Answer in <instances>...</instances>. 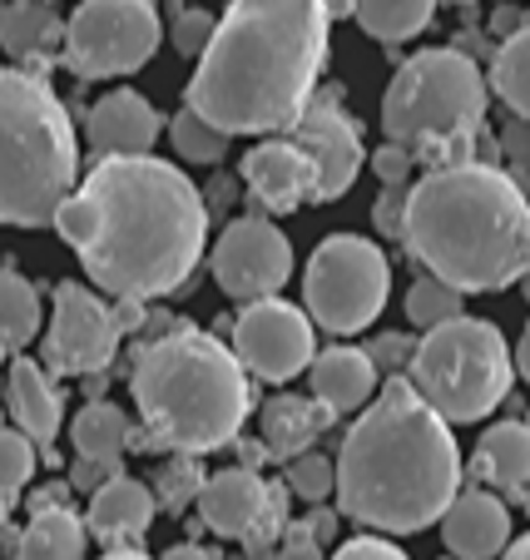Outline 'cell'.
I'll use <instances>...</instances> for the list:
<instances>
[{
	"instance_id": "f546056e",
	"label": "cell",
	"mask_w": 530,
	"mask_h": 560,
	"mask_svg": "<svg viewBox=\"0 0 530 560\" xmlns=\"http://www.w3.org/2000/svg\"><path fill=\"white\" fill-rule=\"evenodd\" d=\"M169 139L184 164H223V154H228V135L219 125H209L203 115H193L189 105L169 119Z\"/></svg>"
},
{
	"instance_id": "ba28073f",
	"label": "cell",
	"mask_w": 530,
	"mask_h": 560,
	"mask_svg": "<svg viewBox=\"0 0 530 560\" xmlns=\"http://www.w3.org/2000/svg\"><path fill=\"white\" fill-rule=\"evenodd\" d=\"M407 382L446 427H467L510 397L516 362L496 323L461 313L422 332L407 362Z\"/></svg>"
},
{
	"instance_id": "7c38bea8",
	"label": "cell",
	"mask_w": 530,
	"mask_h": 560,
	"mask_svg": "<svg viewBox=\"0 0 530 560\" xmlns=\"http://www.w3.org/2000/svg\"><path fill=\"white\" fill-rule=\"evenodd\" d=\"M119 317L99 293L85 283H60L50 307V328H45V362L55 372H74V377H95L115 362L119 352Z\"/></svg>"
},
{
	"instance_id": "484cf974",
	"label": "cell",
	"mask_w": 530,
	"mask_h": 560,
	"mask_svg": "<svg viewBox=\"0 0 530 560\" xmlns=\"http://www.w3.org/2000/svg\"><path fill=\"white\" fill-rule=\"evenodd\" d=\"M134 422H129L125 407L115 402H90L85 412L70 422V442L74 456H90V462H119V456L134 446Z\"/></svg>"
},
{
	"instance_id": "7dc6e473",
	"label": "cell",
	"mask_w": 530,
	"mask_h": 560,
	"mask_svg": "<svg viewBox=\"0 0 530 560\" xmlns=\"http://www.w3.org/2000/svg\"><path fill=\"white\" fill-rule=\"evenodd\" d=\"M99 560H149L144 550H109V556H99Z\"/></svg>"
},
{
	"instance_id": "4fadbf2b",
	"label": "cell",
	"mask_w": 530,
	"mask_h": 560,
	"mask_svg": "<svg viewBox=\"0 0 530 560\" xmlns=\"http://www.w3.org/2000/svg\"><path fill=\"white\" fill-rule=\"evenodd\" d=\"M318 170V203H332L357 184L367 149H362L357 119L342 109V90H313V100L303 105V115L283 129Z\"/></svg>"
},
{
	"instance_id": "f35d334b",
	"label": "cell",
	"mask_w": 530,
	"mask_h": 560,
	"mask_svg": "<svg viewBox=\"0 0 530 560\" xmlns=\"http://www.w3.org/2000/svg\"><path fill=\"white\" fill-rule=\"evenodd\" d=\"M332 560H407V550L382 536H357V540H348V546H338Z\"/></svg>"
},
{
	"instance_id": "9c48e42d",
	"label": "cell",
	"mask_w": 530,
	"mask_h": 560,
	"mask_svg": "<svg viewBox=\"0 0 530 560\" xmlns=\"http://www.w3.org/2000/svg\"><path fill=\"white\" fill-rule=\"evenodd\" d=\"M392 293V264L362 233H332L313 248L303 268V313L322 332H362L372 328Z\"/></svg>"
},
{
	"instance_id": "816d5d0a",
	"label": "cell",
	"mask_w": 530,
	"mask_h": 560,
	"mask_svg": "<svg viewBox=\"0 0 530 560\" xmlns=\"http://www.w3.org/2000/svg\"><path fill=\"white\" fill-rule=\"evenodd\" d=\"M451 5H476V0H451Z\"/></svg>"
},
{
	"instance_id": "5bb4252c",
	"label": "cell",
	"mask_w": 530,
	"mask_h": 560,
	"mask_svg": "<svg viewBox=\"0 0 530 560\" xmlns=\"http://www.w3.org/2000/svg\"><path fill=\"white\" fill-rule=\"evenodd\" d=\"M213 278L234 303H258V298L283 293V283L293 278L287 233L273 219H234L213 248Z\"/></svg>"
},
{
	"instance_id": "5b68a950",
	"label": "cell",
	"mask_w": 530,
	"mask_h": 560,
	"mask_svg": "<svg viewBox=\"0 0 530 560\" xmlns=\"http://www.w3.org/2000/svg\"><path fill=\"white\" fill-rule=\"evenodd\" d=\"M129 387H134L144 436L184 456L238 442L254 412V387L234 348H223L219 338L189 323L139 348Z\"/></svg>"
},
{
	"instance_id": "4dcf8cb0",
	"label": "cell",
	"mask_w": 530,
	"mask_h": 560,
	"mask_svg": "<svg viewBox=\"0 0 530 560\" xmlns=\"http://www.w3.org/2000/svg\"><path fill=\"white\" fill-rule=\"evenodd\" d=\"M461 298L451 283H441V278L422 273L412 288H407V317H412L416 328H436V323H446V317H461Z\"/></svg>"
},
{
	"instance_id": "8fae6325",
	"label": "cell",
	"mask_w": 530,
	"mask_h": 560,
	"mask_svg": "<svg viewBox=\"0 0 530 560\" xmlns=\"http://www.w3.org/2000/svg\"><path fill=\"white\" fill-rule=\"evenodd\" d=\"M313 352H318V332L303 307L283 303V298L244 303L234 323V358L244 362L248 377L293 382L297 372H308Z\"/></svg>"
},
{
	"instance_id": "4316f807",
	"label": "cell",
	"mask_w": 530,
	"mask_h": 560,
	"mask_svg": "<svg viewBox=\"0 0 530 560\" xmlns=\"http://www.w3.org/2000/svg\"><path fill=\"white\" fill-rule=\"evenodd\" d=\"M436 15V0H352V21L382 45H402L422 35Z\"/></svg>"
},
{
	"instance_id": "e0dca14e",
	"label": "cell",
	"mask_w": 530,
	"mask_h": 560,
	"mask_svg": "<svg viewBox=\"0 0 530 560\" xmlns=\"http://www.w3.org/2000/svg\"><path fill=\"white\" fill-rule=\"evenodd\" d=\"M160 129H164L160 109L149 105L139 90H109L85 115V139H90V149H95V159L149 154L154 139H160Z\"/></svg>"
},
{
	"instance_id": "52a82bcc",
	"label": "cell",
	"mask_w": 530,
	"mask_h": 560,
	"mask_svg": "<svg viewBox=\"0 0 530 560\" xmlns=\"http://www.w3.org/2000/svg\"><path fill=\"white\" fill-rule=\"evenodd\" d=\"M486 105L491 85L467 50H451V45L416 50L412 60L397 65L382 95V135L436 164H457L467 159L476 129L486 125Z\"/></svg>"
},
{
	"instance_id": "7a4b0ae2",
	"label": "cell",
	"mask_w": 530,
	"mask_h": 560,
	"mask_svg": "<svg viewBox=\"0 0 530 560\" xmlns=\"http://www.w3.org/2000/svg\"><path fill=\"white\" fill-rule=\"evenodd\" d=\"M328 0H228L184 105L223 135H278L313 100L328 65Z\"/></svg>"
},
{
	"instance_id": "bcb514c9",
	"label": "cell",
	"mask_w": 530,
	"mask_h": 560,
	"mask_svg": "<svg viewBox=\"0 0 530 560\" xmlns=\"http://www.w3.org/2000/svg\"><path fill=\"white\" fill-rule=\"evenodd\" d=\"M238 452H244V466H258V462L268 456V446H263V442H244Z\"/></svg>"
},
{
	"instance_id": "f5cc1de1",
	"label": "cell",
	"mask_w": 530,
	"mask_h": 560,
	"mask_svg": "<svg viewBox=\"0 0 530 560\" xmlns=\"http://www.w3.org/2000/svg\"><path fill=\"white\" fill-rule=\"evenodd\" d=\"M0 521H5V497H0Z\"/></svg>"
},
{
	"instance_id": "e575fe53",
	"label": "cell",
	"mask_w": 530,
	"mask_h": 560,
	"mask_svg": "<svg viewBox=\"0 0 530 560\" xmlns=\"http://www.w3.org/2000/svg\"><path fill=\"white\" fill-rule=\"evenodd\" d=\"M213 15L209 11H199V5H189V11H179L174 15V50L179 55H193L199 60L203 55V45H209V35H213Z\"/></svg>"
},
{
	"instance_id": "db71d44e",
	"label": "cell",
	"mask_w": 530,
	"mask_h": 560,
	"mask_svg": "<svg viewBox=\"0 0 530 560\" xmlns=\"http://www.w3.org/2000/svg\"><path fill=\"white\" fill-rule=\"evenodd\" d=\"M0 417H5V412H0Z\"/></svg>"
},
{
	"instance_id": "ffe728a7",
	"label": "cell",
	"mask_w": 530,
	"mask_h": 560,
	"mask_svg": "<svg viewBox=\"0 0 530 560\" xmlns=\"http://www.w3.org/2000/svg\"><path fill=\"white\" fill-rule=\"evenodd\" d=\"M308 382H313V402L328 407L332 417H342V412H362V407L372 402V392H377V368H372V358L362 348L332 342V348L313 352Z\"/></svg>"
},
{
	"instance_id": "8d00e7d4",
	"label": "cell",
	"mask_w": 530,
	"mask_h": 560,
	"mask_svg": "<svg viewBox=\"0 0 530 560\" xmlns=\"http://www.w3.org/2000/svg\"><path fill=\"white\" fill-rule=\"evenodd\" d=\"M412 348L416 342L412 338H402V332H377V338H372V348H362L372 358V368L377 372H407V362H412Z\"/></svg>"
},
{
	"instance_id": "60d3db41",
	"label": "cell",
	"mask_w": 530,
	"mask_h": 560,
	"mask_svg": "<svg viewBox=\"0 0 530 560\" xmlns=\"http://www.w3.org/2000/svg\"><path fill=\"white\" fill-rule=\"evenodd\" d=\"M109 476H119V462H90V456H74V487L95 491L99 481H109Z\"/></svg>"
},
{
	"instance_id": "cb8c5ba5",
	"label": "cell",
	"mask_w": 530,
	"mask_h": 560,
	"mask_svg": "<svg viewBox=\"0 0 530 560\" xmlns=\"http://www.w3.org/2000/svg\"><path fill=\"white\" fill-rule=\"evenodd\" d=\"M85 540H90L85 521L70 506L35 511L31 526L15 540V560H85Z\"/></svg>"
},
{
	"instance_id": "3957f363",
	"label": "cell",
	"mask_w": 530,
	"mask_h": 560,
	"mask_svg": "<svg viewBox=\"0 0 530 560\" xmlns=\"http://www.w3.org/2000/svg\"><path fill=\"white\" fill-rule=\"evenodd\" d=\"M338 511L367 530L416 536L436 526L461 491L457 436L416 397L407 377H387L382 392L348 427L338 452Z\"/></svg>"
},
{
	"instance_id": "277c9868",
	"label": "cell",
	"mask_w": 530,
	"mask_h": 560,
	"mask_svg": "<svg viewBox=\"0 0 530 560\" xmlns=\"http://www.w3.org/2000/svg\"><path fill=\"white\" fill-rule=\"evenodd\" d=\"M402 248L457 293H500L530 268V199L496 164H436L407 189Z\"/></svg>"
},
{
	"instance_id": "d4e9b609",
	"label": "cell",
	"mask_w": 530,
	"mask_h": 560,
	"mask_svg": "<svg viewBox=\"0 0 530 560\" xmlns=\"http://www.w3.org/2000/svg\"><path fill=\"white\" fill-rule=\"evenodd\" d=\"M328 407L308 402V397H273V402L263 407V446L273 456H297L308 452L313 436L322 432V422H328Z\"/></svg>"
},
{
	"instance_id": "30bf717a",
	"label": "cell",
	"mask_w": 530,
	"mask_h": 560,
	"mask_svg": "<svg viewBox=\"0 0 530 560\" xmlns=\"http://www.w3.org/2000/svg\"><path fill=\"white\" fill-rule=\"evenodd\" d=\"M164 25L154 0H80L64 21L60 60L74 80H119L154 60Z\"/></svg>"
},
{
	"instance_id": "f1b7e54d",
	"label": "cell",
	"mask_w": 530,
	"mask_h": 560,
	"mask_svg": "<svg viewBox=\"0 0 530 560\" xmlns=\"http://www.w3.org/2000/svg\"><path fill=\"white\" fill-rule=\"evenodd\" d=\"M40 338V293L15 268H0V358Z\"/></svg>"
},
{
	"instance_id": "ab89813d",
	"label": "cell",
	"mask_w": 530,
	"mask_h": 560,
	"mask_svg": "<svg viewBox=\"0 0 530 560\" xmlns=\"http://www.w3.org/2000/svg\"><path fill=\"white\" fill-rule=\"evenodd\" d=\"M278 560H322V546L308 526H287V540L278 550Z\"/></svg>"
},
{
	"instance_id": "681fc988",
	"label": "cell",
	"mask_w": 530,
	"mask_h": 560,
	"mask_svg": "<svg viewBox=\"0 0 530 560\" xmlns=\"http://www.w3.org/2000/svg\"><path fill=\"white\" fill-rule=\"evenodd\" d=\"M520 298H526V303H530V268H526V273H520Z\"/></svg>"
},
{
	"instance_id": "ac0fdd59",
	"label": "cell",
	"mask_w": 530,
	"mask_h": 560,
	"mask_svg": "<svg viewBox=\"0 0 530 560\" xmlns=\"http://www.w3.org/2000/svg\"><path fill=\"white\" fill-rule=\"evenodd\" d=\"M441 540L451 560H496L510 546V511L496 491H457L441 511Z\"/></svg>"
},
{
	"instance_id": "d6a6232c",
	"label": "cell",
	"mask_w": 530,
	"mask_h": 560,
	"mask_svg": "<svg viewBox=\"0 0 530 560\" xmlns=\"http://www.w3.org/2000/svg\"><path fill=\"white\" fill-rule=\"evenodd\" d=\"M332 487H338V466H332V456H322V452H297V456H287V491L293 497H303V501H328L332 497Z\"/></svg>"
},
{
	"instance_id": "603a6c76",
	"label": "cell",
	"mask_w": 530,
	"mask_h": 560,
	"mask_svg": "<svg viewBox=\"0 0 530 560\" xmlns=\"http://www.w3.org/2000/svg\"><path fill=\"white\" fill-rule=\"evenodd\" d=\"M64 25L50 11V0H5L0 5V45L15 60H35V55L60 50Z\"/></svg>"
},
{
	"instance_id": "74e56055",
	"label": "cell",
	"mask_w": 530,
	"mask_h": 560,
	"mask_svg": "<svg viewBox=\"0 0 530 560\" xmlns=\"http://www.w3.org/2000/svg\"><path fill=\"white\" fill-rule=\"evenodd\" d=\"M402 213H407V189H382V199L372 203V223L382 238H402Z\"/></svg>"
},
{
	"instance_id": "836d02e7",
	"label": "cell",
	"mask_w": 530,
	"mask_h": 560,
	"mask_svg": "<svg viewBox=\"0 0 530 560\" xmlns=\"http://www.w3.org/2000/svg\"><path fill=\"white\" fill-rule=\"evenodd\" d=\"M35 462H40V456H35L31 436L15 432V427H0V497L11 501L35 476Z\"/></svg>"
},
{
	"instance_id": "f907efd6",
	"label": "cell",
	"mask_w": 530,
	"mask_h": 560,
	"mask_svg": "<svg viewBox=\"0 0 530 560\" xmlns=\"http://www.w3.org/2000/svg\"><path fill=\"white\" fill-rule=\"evenodd\" d=\"M520 506H526V516H530V481L520 487Z\"/></svg>"
},
{
	"instance_id": "ee69618b",
	"label": "cell",
	"mask_w": 530,
	"mask_h": 560,
	"mask_svg": "<svg viewBox=\"0 0 530 560\" xmlns=\"http://www.w3.org/2000/svg\"><path fill=\"white\" fill-rule=\"evenodd\" d=\"M164 560H213V556H209L203 546H193V540H189V546H169V550H164Z\"/></svg>"
},
{
	"instance_id": "44dd1931",
	"label": "cell",
	"mask_w": 530,
	"mask_h": 560,
	"mask_svg": "<svg viewBox=\"0 0 530 560\" xmlns=\"http://www.w3.org/2000/svg\"><path fill=\"white\" fill-rule=\"evenodd\" d=\"M5 412L15 417V432H25L35 446H50L60 436V422H64V402L55 392L50 372L40 362H25L15 358L11 362V377H5Z\"/></svg>"
},
{
	"instance_id": "f6af8a7d",
	"label": "cell",
	"mask_w": 530,
	"mask_h": 560,
	"mask_svg": "<svg viewBox=\"0 0 530 560\" xmlns=\"http://www.w3.org/2000/svg\"><path fill=\"white\" fill-rule=\"evenodd\" d=\"M500 560H530V536L510 540V546H506V550H500Z\"/></svg>"
},
{
	"instance_id": "7402d4cb",
	"label": "cell",
	"mask_w": 530,
	"mask_h": 560,
	"mask_svg": "<svg viewBox=\"0 0 530 560\" xmlns=\"http://www.w3.org/2000/svg\"><path fill=\"white\" fill-rule=\"evenodd\" d=\"M471 471H476L486 487L520 497V487L530 481V422H496V427H486Z\"/></svg>"
},
{
	"instance_id": "d590c367",
	"label": "cell",
	"mask_w": 530,
	"mask_h": 560,
	"mask_svg": "<svg viewBox=\"0 0 530 560\" xmlns=\"http://www.w3.org/2000/svg\"><path fill=\"white\" fill-rule=\"evenodd\" d=\"M412 164H416V154L407 144H392V139H387V144L372 154V170H377L382 189H407V179H412Z\"/></svg>"
},
{
	"instance_id": "2e32d148",
	"label": "cell",
	"mask_w": 530,
	"mask_h": 560,
	"mask_svg": "<svg viewBox=\"0 0 530 560\" xmlns=\"http://www.w3.org/2000/svg\"><path fill=\"white\" fill-rule=\"evenodd\" d=\"M238 179L263 213H293L303 203H318V170L287 135L248 149L244 164H238Z\"/></svg>"
},
{
	"instance_id": "b9f144b4",
	"label": "cell",
	"mask_w": 530,
	"mask_h": 560,
	"mask_svg": "<svg viewBox=\"0 0 530 560\" xmlns=\"http://www.w3.org/2000/svg\"><path fill=\"white\" fill-rule=\"evenodd\" d=\"M55 506H64V487H60V481H55V487H40L31 497V516H35V511H55Z\"/></svg>"
},
{
	"instance_id": "9a60e30c",
	"label": "cell",
	"mask_w": 530,
	"mask_h": 560,
	"mask_svg": "<svg viewBox=\"0 0 530 560\" xmlns=\"http://www.w3.org/2000/svg\"><path fill=\"white\" fill-rule=\"evenodd\" d=\"M199 521L223 540H248V546H263L273 536V526L283 521V497L268 487L254 466H228L219 476H203L199 497Z\"/></svg>"
},
{
	"instance_id": "6da1fadb",
	"label": "cell",
	"mask_w": 530,
	"mask_h": 560,
	"mask_svg": "<svg viewBox=\"0 0 530 560\" xmlns=\"http://www.w3.org/2000/svg\"><path fill=\"white\" fill-rule=\"evenodd\" d=\"M50 223L74 248L90 283L119 303L169 298L193 278L209 244L203 194L179 164L154 154L95 159Z\"/></svg>"
},
{
	"instance_id": "8992f818",
	"label": "cell",
	"mask_w": 530,
	"mask_h": 560,
	"mask_svg": "<svg viewBox=\"0 0 530 560\" xmlns=\"http://www.w3.org/2000/svg\"><path fill=\"white\" fill-rule=\"evenodd\" d=\"M80 184L70 109L35 70L0 65V223L45 229Z\"/></svg>"
},
{
	"instance_id": "c3c4849f",
	"label": "cell",
	"mask_w": 530,
	"mask_h": 560,
	"mask_svg": "<svg viewBox=\"0 0 530 560\" xmlns=\"http://www.w3.org/2000/svg\"><path fill=\"white\" fill-rule=\"evenodd\" d=\"M342 11H352V0H328V15H342Z\"/></svg>"
},
{
	"instance_id": "83f0119b",
	"label": "cell",
	"mask_w": 530,
	"mask_h": 560,
	"mask_svg": "<svg viewBox=\"0 0 530 560\" xmlns=\"http://www.w3.org/2000/svg\"><path fill=\"white\" fill-rule=\"evenodd\" d=\"M491 90L500 95V105L510 109L516 119H526L530 125V21L520 25V31H510L506 40L496 45V55H491Z\"/></svg>"
},
{
	"instance_id": "1f68e13d",
	"label": "cell",
	"mask_w": 530,
	"mask_h": 560,
	"mask_svg": "<svg viewBox=\"0 0 530 560\" xmlns=\"http://www.w3.org/2000/svg\"><path fill=\"white\" fill-rule=\"evenodd\" d=\"M199 487H203V471H199V456H174V462H164L160 466V476H154V506H164V511H189L193 506V497H199Z\"/></svg>"
},
{
	"instance_id": "d6986e66",
	"label": "cell",
	"mask_w": 530,
	"mask_h": 560,
	"mask_svg": "<svg viewBox=\"0 0 530 560\" xmlns=\"http://www.w3.org/2000/svg\"><path fill=\"white\" fill-rule=\"evenodd\" d=\"M154 491L134 476H109L90 491V511H85V530L109 550H139L149 521H154Z\"/></svg>"
},
{
	"instance_id": "7bdbcfd3",
	"label": "cell",
	"mask_w": 530,
	"mask_h": 560,
	"mask_svg": "<svg viewBox=\"0 0 530 560\" xmlns=\"http://www.w3.org/2000/svg\"><path fill=\"white\" fill-rule=\"evenodd\" d=\"M510 362H516V372L530 382V323H526V332H520V342H516V352H510Z\"/></svg>"
}]
</instances>
